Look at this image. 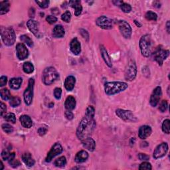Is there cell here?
Wrapping results in <instances>:
<instances>
[{
	"instance_id": "obj_1",
	"label": "cell",
	"mask_w": 170,
	"mask_h": 170,
	"mask_svg": "<svg viewBox=\"0 0 170 170\" xmlns=\"http://www.w3.org/2000/svg\"><path fill=\"white\" fill-rule=\"evenodd\" d=\"M94 117L85 114L84 117L81 120L77 130V136L80 140H83L90 137L94 129L96 127V122Z\"/></svg>"
},
{
	"instance_id": "obj_2",
	"label": "cell",
	"mask_w": 170,
	"mask_h": 170,
	"mask_svg": "<svg viewBox=\"0 0 170 170\" xmlns=\"http://www.w3.org/2000/svg\"><path fill=\"white\" fill-rule=\"evenodd\" d=\"M128 86L124 82H108L104 84V91L107 95H114L125 90Z\"/></svg>"
},
{
	"instance_id": "obj_3",
	"label": "cell",
	"mask_w": 170,
	"mask_h": 170,
	"mask_svg": "<svg viewBox=\"0 0 170 170\" xmlns=\"http://www.w3.org/2000/svg\"><path fill=\"white\" fill-rule=\"evenodd\" d=\"M1 37L6 46H11L16 41V33L12 27H1Z\"/></svg>"
},
{
	"instance_id": "obj_4",
	"label": "cell",
	"mask_w": 170,
	"mask_h": 170,
	"mask_svg": "<svg viewBox=\"0 0 170 170\" xmlns=\"http://www.w3.org/2000/svg\"><path fill=\"white\" fill-rule=\"evenodd\" d=\"M59 77V73L57 70L52 66L45 69L42 75V80L45 85H51L53 84Z\"/></svg>"
},
{
	"instance_id": "obj_5",
	"label": "cell",
	"mask_w": 170,
	"mask_h": 170,
	"mask_svg": "<svg viewBox=\"0 0 170 170\" xmlns=\"http://www.w3.org/2000/svg\"><path fill=\"white\" fill-rule=\"evenodd\" d=\"M139 48L142 54L144 57H148L151 54V40L149 35H144L139 40Z\"/></svg>"
},
{
	"instance_id": "obj_6",
	"label": "cell",
	"mask_w": 170,
	"mask_h": 170,
	"mask_svg": "<svg viewBox=\"0 0 170 170\" xmlns=\"http://www.w3.org/2000/svg\"><path fill=\"white\" fill-rule=\"evenodd\" d=\"M169 54V52L168 50H165L161 47H159L152 53V57L160 66H162L163 61L168 58Z\"/></svg>"
},
{
	"instance_id": "obj_7",
	"label": "cell",
	"mask_w": 170,
	"mask_h": 170,
	"mask_svg": "<svg viewBox=\"0 0 170 170\" xmlns=\"http://www.w3.org/2000/svg\"><path fill=\"white\" fill-rule=\"evenodd\" d=\"M137 75V66L133 60H131L128 64L125 70V79L128 81H132L135 79Z\"/></svg>"
},
{
	"instance_id": "obj_8",
	"label": "cell",
	"mask_w": 170,
	"mask_h": 170,
	"mask_svg": "<svg viewBox=\"0 0 170 170\" xmlns=\"http://www.w3.org/2000/svg\"><path fill=\"white\" fill-rule=\"evenodd\" d=\"M35 81L33 78H30L28 83V86L23 93L24 101L29 106L32 103L33 98V88H34Z\"/></svg>"
},
{
	"instance_id": "obj_9",
	"label": "cell",
	"mask_w": 170,
	"mask_h": 170,
	"mask_svg": "<svg viewBox=\"0 0 170 170\" xmlns=\"http://www.w3.org/2000/svg\"><path fill=\"white\" fill-rule=\"evenodd\" d=\"M116 114L120 119H122L126 122H136L137 121V118L133 114V112L130 110H122V109H117Z\"/></svg>"
},
{
	"instance_id": "obj_10",
	"label": "cell",
	"mask_w": 170,
	"mask_h": 170,
	"mask_svg": "<svg viewBox=\"0 0 170 170\" xmlns=\"http://www.w3.org/2000/svg\"><path fill=\"white\" fill-rule=\"evenodd\" d=\"M118 25L123 37L126 39H130L132 35V28L130 24L126 21L121 20L118 22Z\"/></svg>"
},
{
	"instance_id": "obj_11",
	"label": "cell",
	"mask_w": 170,
	"mask_h": 170,
	"mask_svg": "<svg viewBox=\"0 0 170 170\" xmlns=\"http://www.w3.org/2000/svg\"><path fill=\"white\" fill-rule=\"evenodd\" d=\"M96 25L103 29H111L113 27V20L106 16L99 17L96 21Z\"/></svg>"
},
{
	"instance_id": "obj_12",
	"label": "cell",
	"mask_w": 170,
	"mask_h": 170,
	"mask_svg": "<svg viewBox=\"0 0 170 170\" xmlns=\"http://www.w3.org/2000/svg\"><path fill=\"white\" fill-rule=\"evenodd\" d=\"M63 152V147L59 143H55L51 148L49 152L48 153L47 156L45 159L46 162H51L54 157L58 156Z\"/></svg>"
},
{
	"instance_id": "obj_13",
	"label": "cell",
	"mask_w": 170,
	"mask_h": 170,
	"mask_svg": "<svg viewBox=\"0 0 170 170\" xmlns=\"http://www.w3.org/2000/svg\"><path fill=\"white\" fill-rule=\"evenodd\" d=\"M162 95V88L160 86H157L153 91L152 94L150 96V103L152 107H156L158 104L160 100Z\"/></svg>"
},
{
	"instance_id": "obj_14",
	"label": "cell",
	"mask_w": 170,
	"mask_h": 170,
	"mask_svg": "<svg viewBox=\"0 0 170 170\" xmlns=\"http://www.w3.org/2000/svg\"><path fill=\"white\" fill-rule=\"evenodd\" d=\"M168 151V145L167 143H162L158 145L154 151V157L155 159H159L166 156Z\"/></svg>"
},
{
	"instance_id": "obj_15",
	"label": "cell",
	"mask_w": 170,
	"mask_h": 170,
	"mask_svg": "<svg viewBox=\"0 0 170 170\" xmlns=\"http://www.w3.org/2000/svg\"><path fill=\"white\" fill-rule=\"evenodd\" d=\"M27 26L29 29V31L33 33L35 37L40 38L42 35L39 31V23L33 19H29L27 23Z\"/></svg>"
},
{
	"instance_id": "obj_16",
	"label": "cell",
	"mask_w": 170,
	"mask_h": 170,
	"mask_svg": "<svg viewBox=\"0 0 170 170\" xmlns=\"http://www.w3.org/2000/svg\"><path fill=\"white\" fill-rule=\"evenodd\" d=\"M16 53L17 58L21 60L27 59L29 56V51L23 43H18L16 46Z\"/></svg>"
},
{
	"instance_id": "obj_17",
	"label": "cell",
	"mask_w": 170,
	"mask_h": 170,
	"mask_svg": "<svg viewBox=\"0 0 170 170\" xmlns=\"http://www.w3.org/2000/svg\"><path fill=\"white\" fill-rule=\"evenodd\" d=\"M151 132H152V130H151L150 126H147V125L142 126L139 128V129L138 136H139V138L142 139H146L151 135Z\"/></svg>"
},
{
	"instance_id": "obj_18",
	"label": "cell",
	"mask_w": 170,
	"mask_h": 170,
	"mask_svg": "<svg viewBox=\"0 0 170 170\" xmlns=\"http://www.w3.org/2000/svg\"><path fill=\"white\" fill-rule=\"evenodd\" d=\"M70 49L71 52L76 55L79 54L81 51V46L80 42L77 38H75L70 42Z\"/></svg>"
},
{
	"instance_id": "obj_19",
	"label": "cell",
	"mask_w": 170,
	"mask_h": 170,
	"mask_svg": "<svg viewBox=\"0 0 170 170\" xmlns=\"http://www.w3.org/2000/svg\"><path fill=\"white\" fill-rule=\"evenodd\" d=\"M82 144H83V147L89 151H93L96 148V142L92 138L90 137L87 138L86 139L82 140Z\"/></svg>"
},
{
	"instance_id": "obj_20",
	"label": "cell",
	"mask_w": 170,
	"mask_h": 170,
	"mask_svg": "<svg viewBox=\"0 0 170 170\" xmlns=\"http://www.w3.org/2000/svg\"><path fill=\"white\" fill-rule=\"evenodd\" d=\"M100 49H101L102 57L103 60H104L105 63L108 65V66H109V67H112V59H110V57L108 53L107 50L106 49V48L103 46V45H101V47H100Z\"/></svg>"
},
{
	"instance_id": "obj_21",
	"label": "cell",
	"mask_w": 170,
	"mask_h": 170,
	"mask_svg": "<svg viewBox=\"0 0 170 170\" xmlns=\"http://www.w3.org/2000/svg\"><path fill=\"white\" fill-rule=\"evenodd\" d=\"M76 83V78L73 76H69L65 81V87L66 90L71 91L73 90Z\"/></svg>"
},
{
	"instance_id": "obj_22",
	"label": "cell",
	"mask_w": 170,
	"mask_h": 170,
	"mask_svg": "<svg viewBox=\"0 0 170 170\" xmlns=\"http://www.w3.org/2000/svg\"><path fill=\"white\" fill-rule=\"evenodd\" d=\"M88 158H89V154H88L87 151L85 150H81L78 151L76 155L75 160L77 163H80L86 162Z\"/></svg>"
},
{
	"instance_id": "obj_23",
	"label": "cell",
	"mask_w": 170,
	"mask_h": 170,
	"mask_svg": "<svg viewBox=\"0 0 170 170\" xmlns=\"http://www.w3.org/2000/svg\"><path fill=\"white\" fill-rule=\"evenodd\" d=\"M69 5L75 9V16H80L83 11V7H82L81 2L80 1H69Z\"/></svg>"
},
{
	"instance_id": "obj_24",
	"label": "cell",
	"mask_w": 170,
	"mask_h": 170,
	"mask_svg": "<svg viewBox=\"0 0 170 170\" xmlns=\"http://www.w3.org/2000/svg\"><path fill=\"white\" fill-rule=\"evenodd\" d=\"M65 35V29L62 25H57L54 27L53 36L54 38H63Z\"/></svg>"
},
{
	"instance_id": "obj_25",
	"label": "cell",
	"mask_w": 170,
	"mask_h": 170,
	"mask_svg": "<svg viewBox=\"0 0 170 170\" xmlns=\"http://www.w3.org/2000/svg\"><path fill=\"white\" fill-rule=\"evenodd\" d=\"M21 125L25 128H30L33 125V122L31 118L27 115H23L19 118Z\"/></svg>"
},
{
	"instance_id": "obj_26",
	"label": "cell",
	"mask_w": 170,
	"mask_h": 170,
	"mask_svg": "<svg viewBox=\"0 0 170 170\" xmlns=\"http://www.w3.org/2000/svg\"><path fill=\"white\" fill-rule=\"evenodd\" d=\"M65 108L67 110H72L75 108L76 100L72 96H69L65 101Z\"/></svg>"
},
{
	"instance_id": "obj_27",
	"label": "cell",
	"mask_w": 170,
	"mask_h": 170,
	"mask_svg": "<svg viewBox=\"0 0 170 170\" xmlns=\"http://www.w3.org/2000/svg\"><path fill=\"white\" fill-rule=\"evenodd\" d=\"M22 160L25 164L28 167H32L35 165V160L29 153H24L22 155Z\"/></svg>"
},
{
	"instance_id": "obj_28",
	"label": "cell",
	"mask_w": 170,
	"mask_h": 170,
	"mask_svg": "<svg viewBox=\"0 0 170 170\" xmlns=\"http://www.w3.org/2000/svg\"><path fill=\"white\" fill-rule=\"evenodd\" d=\"M22 82L23 79L21 78H13L10 81V86L12 89L17 90L21 87Z\"/></svg>"
},
{
	"instance_id": "obj_29",
	"label": "cell",
	"mask_w": 170,
	"mask_h": 170,
	"mask_svg": "<svg viewBox=\"0 0 170 170\" xmlns=\"http://www.w3.org/2000/svg\"><path fill=\"white\" fill-rule=\"evenodd\" d=\"M10 4L8 1H3L0 2V14L4 15L10 11Z\"/></svg>"
},
{
	"instance_id": "obj_30",
	"label": "cell",
	"mask_w": 170,
	"mask_h": 170,
	"mask_svg": "<svg viewBox=\"0 0 170 170\" xmlns=\"http://www.w3.org/2000/svg\"><path fill=\"white\" fill-rule=\"evenodd\" d=\"M23 71L27 74L32 73L33 71H34V66H33V65L31 63L26 62L23 64Z\"/></svg>"
},
{
	"instance_id": "obj_31",
	"label": "cell",
	"mask_w": 170,
	"mask_h": 170,
	"mask_svg": "<svg viewBox=\"0 0 170 170\" xmlns=\"http://www.w3.org/2000/svg\"><path fill=\"white\" fill-rule=\"evenodd\" d=\"M66 163V160L65 156H61L59 157L58 159H57L54 161V164L56 167H59V168H61V167H64Z\"/></svg>"
},
{
	"instance_id": "obj_32",
	"label": "cell",
	"mask_w": 170,
	"mask_h": 170,
	"mask_svg": "<svg viewBox=\"0 0 170 170\" xmlns=\"http://www.w3.org/2000/svg\"><path fill=\"white\" fill-rule=\"evenodd\" d=\"M1 97L3 100L4 101H8V100H10L11 98V93L7 89H3L1 90Z\"/></svg>"
},
{
	"instance_id": "obj_33",
	"label": "cell",
	"mask_w": 170,
	"mask_h": 170,
	"mask_svg": "<svg viewBox=\"0 0 170 170\" xmlns=\"http://www.w3.org/2000/svg\"><path fill=\"white\" fill-rule=\"evenodd\" d=\"M20 39L21 40V41L25 42V43L28 45L29 47H33V42L32 41V39L30 38L29 36L23 35L22 36H21Z\"/></svg>"
},
{
	"instance_id": "obj_34",
	"label": "cell",
	"mask_w": 170,
	"mask_h": 170,
	"mask_svg": "<svg viewBox=\"0 0 170 170\" xmlns=\"http://www.w3.org/2000/svg\"><path fill=\"white\" fill-rule=\"evenodd\" d=\"M21 99L18 96L11 97L10 100V104L12 107H17L21 104Z\"/></svg>"
},
{
	"instance_id": "obj_35",
	"label": "cell",
	"mask_w": 170,
	"mask_h": 170,
	"mask_svg": "<svg viewBox=\"0 0 170 170\" xmlns=\"http://www.w3.org/2000/svg\"><path fill=\"white\" fill-rule=\"evenodd\" d=\"M169 128H170V120L169 119H166L163 122L162 129V131L169 134Z\"/></svg>"
},
{
	"instance_id": "obj_36",
	"label": "cell",
	"mask_w": 170,
	"mask_h": 170,
	"mask_svg": "<svg viewBox=\"0 0 170 170\" xmlns=\"http://www.w3.org/2000/svg\"><path fill=\"white\" fill-rule=\"evenodd\" d=\"M145 17L147 20L149 21H156L157 19V15L151 11H148L145 15Z\"/></svg>"
},
{
	"instance_id": "obj_37",
	"label": "cell",
	"mask_w": 170,
	"mask_h": 170,
	"mask_svg": "<svg viewBox=\"0 0 170 170\" xmlns=\"http://www.w3.org/2000/svg\"><path fill=\"white\" fill-rule=\"evenodd\" d=\"M4 118L6 121H7V122H11L13 124H15L16 122V118L13 113H8L7 114H5Z\"/></svg>"
},
{
	"instance_id": "obj_38",
	"label": "cell",
	"mask_w": 170,
	"mask_h": 170,
	"mask_svg": "<svg viewBox=\"0 0 170 170\" xmlns=\"http://www.w3.org/2000/svg\"><path fill=\"white\" fill-rule=\"evenodd\" d=\"M120 7V9L122 10V11L124 12V13H128L132 11L131 5L128 4H126V3H123V4L121 5Z\"/></svg>"
},
{
	"instance_id": "obj_39",
	"label": "cell",
	"mask_w": 170,
	"mask_h": 170,
	"mask_svg": "<svg viewBox=\"0 0 170 170\" xmlns=\"http://www.w3.org/2000/svg\"><path fill=\"white\" fill-rule=\"evenodd\" d=\"M71 19V13L69 11H66L61 16V19L66 23H69Z\"/></svg>"
},
{
	"instance_id": "obj_40",
	"label": "cell",
	"mask_w": 170,
	"mask_h": 170,
	"mask_svg": "<svg viewBox=\"0 0 170 170\" xmlns=\"http://www.w3.org/2000/svg\"><path fill=\"white\" fill-rule=\"evenodd\" d=\"M1 128H2L3 130H4V131L5 133H12V132H13V126H11L10 124H2Z\"/></svg>"
},
{
	"instance_id": "obj_41",
	"label": "cell",
	"mask_w": 170,
	"mask_h": 170,
	"mask_svg": "<svg viewBox=\"0 0 170 170\" xmlns=\"http://www.w3.org/2000/svg\"><path fill=\"white\" fill-rule=\"evenodd\" d=\"M168 108V103L167 101H162L159 106V110L161 112H165Z\"/></svg>"
},
{
	"instance_id": "obj_42",
	"label": "cell",
	"mask_w": 170,
	"mask_h": 170,
	"mask_svg": "<svg viewBox=\"0 0 170 170\" xmlns=\"http://www.w3.org/2000/svg\"><path fill=\"white\" fill-rule=\"evenodd\" d=\"M36 4H38V5L41 8L45 9L48 7V5H49L50 1H48V0H42V1H36Z\"/></svg>"
},
{
	"instance_id": "obj_43",
	"label": "cell",
	"mask_w": 170,
	"mask_h": 170,
	"mask_svg": "<svg viewBox=\"0 0 170 170\" xmlns=\"http://www.w3.org/2000/svg\"><path fill=\"white\" fill-rule=\"evenodd\" d=\"M151 169H152V168H151L150 163L146 162L142 163L139 167V169L140 170H151Z\"/></svg>"
},
{
	"instance_id": "obj_44",
	"label": "cell",
	"mask_w": 170,
	"mask_h": 170,
	"mask_svg": "<svg viewBox=\"0 0 170 170\" xmlns=\"http://www.w3.org/2000/svg\"><path fill=\"white\" fill-rule=\"evenodd\" d=\"M95 108H94L92 106H88L86 109V111H85V114H88V115H90V116H95Z\"/></svg>"
},
{
	"instance_id": "obj_45",
	"label": "cell",
	"mask_w": 170,
	"mask_h": 170,
	"mask_svg": "<svg viewBox=\"0 0 170 170\" xmlns=\"http://www.w3.org/2000/svg\"><path fill=\"white\" fill-rule=\"evenodd\" d=\"M62 95V90L60 88H56L54 90V98L57 100H59L61 98Z\"/></svg>"
},
{
	"instance_id": "obj_46",
	"label": "cell",
	"mask_w": 170,
	"mask_h": 170,
	"mask_svg": "<svg viewBox=\"0 0 170 170\" xmlns=\"http://www.w3.org/2000/svg\"><path fill=\"white\" fill-rule=\"evenodd\" d=\"M46 21L49 24H53L57 21V18L53 16H48L46 18Z\"/></svg>"
},
{
	"instance_id": "obj_47",
	"label": "cell",
	"mask_w": 170,
	"mask_h": 170,
	"mask_svg": "<svg viewBox=\"0 0 170 170\" xmlns=\"http://www.w3.org/2000/svg\"><path fill=\"white\" fill-rule=\"evenodd\" d=\"M11 153H10V151H7V150L3 151L2 153H1L2 159L4 160H8L9 157H10V156H11Z\"/></svg>"
},
{
	"instance_id": "obj_48",
	"label": "cell",
	"mask_w": 170,
	"mask_h": 170,
	"mask_svg": "<svg viewBox=\"0 0 170 170\" xmlns=\"http://www.w3.org/2000/svg\"><path fill=\"white\" fill-rule=\"evenodd\" d=\"M80 33H81V35L83 36V37L84 39H86V41H89V33H88L86 30H84V29H81L80 30Z\"/></svg>"
},
{
	"instance_id": "obj_49",
	"label": "cell",
	"mask_w": 170,
	"mask_h": 170,
	"mask_svg": "<svg viewBox=\"0 0 170 170\" xmlns=\"http://www.w3.org/2000/svg\"><path fill=\"white\" fill-rule=\"evenodd\" d=\"M47 132V128L46 127H40L38 130V133L41 136L46 134Z\"/></svg>"
},
{
	"instance_id": "obj_50",
	"label": "cell",
	"mask_w": 170,
	"mask_h": 170,
	"mask_svg": "<svg viewBox=\"0 0 170 170\" xmlns=\"http://www.w3.org/2000/svg\"><path fill=\"white\" fill-rule=\"evenodd\" d=\"M65 117L66 118L67 120H71L73 119V118H74V114L73 113H72V112H71L70 110H67L66 112H65Z\"/></svg>"
},
{
	"instance_id": "obj_51",
	"label": "cell",
	"mask_w": 170,
	"mask_h": 170,
	"mask_svg": "<svg viewBox=\"0 0 170 170\" xmlns=\"http://www.w3.org/2000/svg\"><path fill=\"white\" fill-rule=\"evenodd\" d=\"M7 77H5V76H2L0 78V86H4L7 83Z\"/></svg>"
},
{
	"instance_id": "obj_52",
	"label": "cell",
	"mask_w": 170,
	"mask_h": 170,
	"mask_svg": "<svg viewBox=\"0 0 170 170\" xmlns=\"http://www.w3.org/2000/svg\"><path fill=\"white\" fill-rule=\"evenodd\" d=\"M0 109H1V116H3L4 114L6 112L7 110V107H6V105L4 103L1 102V104H0Z\"/></svg>"
},
{
	"instance_id": "obj_53",
	"label": "cell",
	"mask_w": 170,
	"mask_h": 170,
	"mask_svg": "<svg viewBox=\"0 0 170 170\" xmlns=\"http://www.w3.org/2000/svg\"><path fill=\"white\" fill-rule=\"evenodd\" d=\"M139 159L142 161H147L150 159V156L145 154H139L138 155Z\"/></svg>"
},
{
	"instance_id": "obj_54",
	"label": "cell",
	"mask_w": 170,
	"mask_h": 170,
	"mask_svg": "<svg viewBox=\"0 0 170 170\" xmlns=\"http://www.w3.org/2000/svg\"><path fill=\"white\" fill-rule=\"evenodd\" d=\"M9 163H10V166H11L12 167H13V168H17V166H20V162H19V161L15 160V159L9 162Z\"/></svg>"
},
{
	"instance_id": "obj_55",
	"label": "cell",
	"mask_w": 170,
	"mask_h": 170,
	"mask_svg": "<svg viewBox=\"0 0 170 170\" xmlns=\"http://www.w3.org/2000/svg\"><path fill=\"white\" fill-rule=\"evenodd\" d=\"M123 1H113V4L115 5H118V6H120L123 4Z\"/></svg>"
},
{
	"instance_id": "obj_56",
	"label": "cell",
	"mask_w": 170,
	"mask_h": 170,
	"mask_svg": "<svg viewBox=\"0 0 170 170\" xmlns=\"http://www.w3.org/2000/svg\"><path fill=\"white\" fill-rule=\"evenodd\" d=\"M169 27H170V24H169V21H168V22L166 23V29H167V31H168V33H169Z\"/></svg>"
},
{
	"instance_id": "obj_57",
	"label": "cell",
	"mask_w": 170,
	"mask_h": 170,
	"mask_svg": "<svg viewBox=\"0 0 170 170\" xmlns=\"http://www.w3.org/2000/svg\"><path fill=\"white\" fill-rule=\"evenodd\" d=\"M134 23H135L136 25H137L138 27H142V25H141V24L139 23V22H138L137 21H136V20H135V21H134Z\"/></svg>"
},
{
	"instance_id": "obj_58",
	"label": "cell",
	"mask_w": 170,
	"mask_h": 170,
	"mask_svg": "<svg viewBox=\"0 0 170 170\" xmlns=\"http://www.w3.org/2000/svg\"><path fill=\"white\" fill-rule=\"evenodd\" d=\"M0 163H1V165H0V166H1V167H0V169H1V170H2L3 169H4V164H3V163H2V162H0Z\"/></svg>"
}]
</instances>
